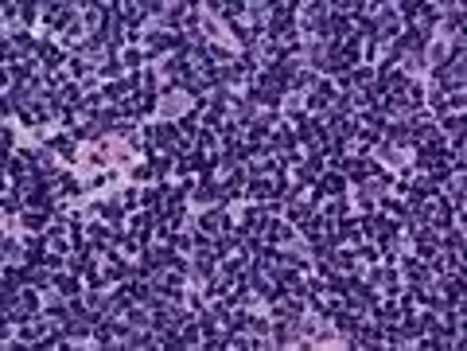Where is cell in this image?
Masks as SVG:
<instances>
[{
  "label": "cell",
  "instance_id": "6da1fadb",
  "mask_svg": "<svg viewBox=\"0 0 467 351\" xmlns=\"http://www.w3.org/2000/svg\"><path fill=\"white\" fill-rule=\"evenodd\" d=\"M39 55H43V63H47V66H59V63H63L59 47H47V43H43V47H39Z\"/></svg>",
  "mask_w": 467,
  "mask_h": 351
},
{
  "label": "cell",
  "instance_id": "7a4b0ae2",
  "mask_svg": "<svg viewBox=\"0 0 467 351\" xmlns=\"http://www.w3.org/2000/svg\"><path fill=\"white\" fill-rule=\"evenodd\" d=\"M323 191H343V176L327 172V176H323Z\"/></svg>",
  "mask_w": 467,
  "mask_h": 351
},
{
  "label": "cell",
  "instance_id": "3957f363",
  "mask_svg": "<svg viewBox=\"0 0 467 351\" xmlns=\"http://www.w3.org/2000/svg\"><path fill=\"white\" fill-rule=\"evenodd\" d=\"M101 219L117 222V219H121V207H117V203H101Z\"/></svg>",
  "mask_w": 467,
  "mask_h": 351
},
{
  "label": "cell",
  "instance_id": "277c9868",
  "mask_svg": "<svg viewBox=\"0 0 467 351\" xmlns=\"http://www.w3.org/2000/svg\"><path fill=\"white\" fill-rule=\"evenodd\" d=\"M4 211H8V215H16V211H20V199H16V195H4Z\"/></svg>",
  "mask_w": 467,
  "mask_h": 351
}]
</instances>
